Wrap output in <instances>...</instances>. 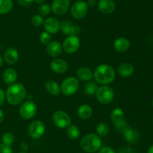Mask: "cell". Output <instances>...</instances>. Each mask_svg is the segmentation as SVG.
Segmentation results:
<instances>
[{"instance_id": "6da1fadb", "label": "cell", "mask_w": 153, "mask_h": 153, "mask_svg": "<svg viewBox=\"0 0 153 153\" xmlns=\"http://www.w3.org/2000/svg\"><path fill=\"white\" fill-rule=\"evenodd\" d=\"M116 77V72L111 66L108 64H101L96 67L93 73V78L97 83L108 85L112 83Z\"/></svg>"}, {"instance_id": "7a4b0ae2", "label": "cell", "mask_w": 153, "mask_h": 153, "mask_svg": "<svg viewBox=\"0 0 153 153\" xmlns=\"http://www.w3.org/2000/svg\"><path fill=\"white\" fill-rule=\"evenodd\" d=\"M27 91L22 84L13 83L9 85L5 93L6 100L11 105H17L26 97Z\"/></svg>"}, {"instance_id": "3957f363", "label": "cell", "mask_w": 153, "mask_h": 153, "mask_svg": "<svg viewBox=\"0 0 153 153\" xmlns=\"http://www.w3.org/2000/svg\"><path fill=\"white\" fill-rule=\"evenodd\" d=\"M80 146L84 151L87 152H95L100 150L102 146V140L98 134H85L80 141Z\"/></svg>"}, {"instance_id": "277c9868", "label": "cell", "mask_w": 153, "mask_h": 153, "mask_svg": "<svg viewBox=\"0 0 153 153\" xmlns=\"http://www.w3.org/2000/svg\"><path fill=\"white\" fill-rule=\"evenodd\" d=\"M79 80L76 77L70 76L64 79L61 85V92L66 97L73 96L79 91Z\"/></svg>"}, {"instance_id": "5b68a950", "label": "cell", "mask_w": 153, "mask_h": 153, "mask_svg": "<svg viewBox=\"0 0 153 153\" xmlns=\"http://www.w3.org/2000/svg\"><path fill=\"white\" fill-rule=\"evenodd\" d=\"M97 99L102 104H109L114 98V91L108 85H102L98 88L96 93Z\"/></svg>"}, {"instance_id": "8992f818", "label": "cell", "mask_w": 153, "mask_h": 153, "mask_svg": "<svg viewBox=\"0 0 153 153\" xmlns=\"http://www.w3.org/2000/svg\"><path fill=\"white\" fill-rule=\"evenodd\" d=\"M52 120L54 124L60 128H67L71 125L72 122L70 115L61 110H58L54 112L52 115Z\"/></svg>"}, {"instance_id": "52a82bcc", "label": "cell", "mask_w": 153, "mask_h": 153, "mask_svg": "<svg viewBox=\"0 0 153 153\" xmlns=\"http://www.w3.org/2000/svg\"><path fill=\"white\" fill-rule=\"evenodd\" d=\"M19 113L22 119H31L35 116L36 113H37V105L31 100L24 102L19 107Z\"/></svg>"}, {"instance_id": "ba28073f", "label": "cell", "mask_w": 153, "mask_h": 153, "mask_svg": "<svg viewBox=\"0 0 153 153\" xmlns=\"http://www.w3.org/2000/svg\"><path fill=\"white\" fill-rule=\"evenodd\" d=\"M80 46V39L77 36H67L63 42L62 49L66 53L73 54L79 50Z\"/></svg>"}, {"instance_id": "9c48e42d", "label": "cell", "mask_w": 153, "mask_h": 153, "mask_svg": "<svg viewBox=\"0 0 153 153\" xmlns=\"http://www.w3.org/2000/svg\"><path fill=\"white\" fill-rule=\"evenodd\" d=\"M88 11V6L83 0L76 1L71 7V14L75 19H81L85 17Z\"/></svg>"}, {"instance_id": "30bf717a", "label": "cell", "mask_w": 153, "mask_h": 153, "mask_svg": "<svg viewBox=\"0 0 153 153\" xmlns=\"http://www.w3.org/2000/svg\"><path fill=\"white\" fill-rule=\"evenodd\" d=\"M46 126L40 120H34L31 123L28 128V133L31 138L38 139L44 134Z\"/></svg>"}, {"instance_id": "8fae6325", "label": "cell", "mask_w": 153, "mask_h": 153, "mask_svg": "<svg viewBox=\"0 0 153 153\" xmlns=\"http://www.w3.org/2000/svg\"><path fill=\"white\" fill-rule=\"evenodd\" d=\"M61 30L63 34L67 36H77L80 34L81 27L79 25H76L71 21L67 19L64 20L61 23Z\"/></svg>"}, {"instance_id": "7c38bea8", "label": "cell", "mask_w": 153, "mask_h": 153, "mask_svg": "<svg viewBox=\"0 0 153 153\" xmlns=\"http://www.w3.org/2000/svg\"><path fill=\"white\" fill-rule=\"evenodd\" d=\"M70 4V0H54L51 7L55 14L61 16L68 11Z\"/></svg>"}, {"instance_id": "4fadbf2b", "label": "cell", "mask_w": 153, "mask_h": 153, "mask_svg": "<svg viewBox=\"0 0 153 153\" xmlns=\"http://www.w3.org/2000/svg\"><path fill=\"white\" fill-rule=\"evenodd\" d=\"M45 31L49 34H56L61 30V22L55 17H49L44 20L43 23Z\"/></svg>"}, {"instance_id": "5bb4252c", "label": "cell", "mask_w": 153, "mask_h": 153, "mask_svg": "<svg viewBox=\"0 0 153 153\" xmlns=\"http://www.w3.org/2000/svg\"><path fill=\"white\" fill-rule=\"evenodd\" d=\"M49 67L53 73H58V74H62L68 70L67 62L61 58H56V59L52 60Z\"/></svg>"}, {"instance_id": "9a60e30c", "label": "cell", "mask_w": 153, "mask_h": 153, "mask_svg": "<svg viewBox=\"0 0 153 153\" xmlns=\"http://www.w3.org/2000/svg\"><path fill=\"white\" fill-rule=\"evenodd\" d=\"M97 7L101 13L110 14L115 10L116 4L113 0H100L97 2Z\"/></svg>"}, {"instance_id": "2e32d148", "label": "cell", "mask_w": 153, "mask_h": 153, "mask_svg": "<svg viewBox=\"0 0 153 153\" xmlns=\"http://www.w3.org/2000/svg\"><path fill=\"white\" fill-rule=\"evenodd\" d=\"M131 43L130 41L126 37H119L117 38L114 42V49L119 53H123L129 49Z\"/></svg>"}, {"instance_id": "e0dca14e", "label": "cell", "mask_w": 153, "mask_h": 153, "mask_svg": "<svg viewBox=\"0 0 153 153\" xmlns=\"http://www.w3.org/2000/svg\"><path fill=\"white\" fill-rule=\"evenodd\" d=\"M62 45L57 40H52L46 46V52L50 56L57 58L62 52Z\"/></svg>"}, {"instance_id": "ac0fdd59", "label": "cell", "mask_w": 153, "mask_h": 153, "mask_svg": "<svg viewBox=\"0 0 153 153\" xmlns=\"http://www.w3.org/2000/svg\"><path fill=\"white\" fill-rule=\"evenodd\" d=\"M122 134H123L125 139L128 143H135L138 141L139 138H140V134L138 131L130 127L129 126H128L125 128Z\"/></svg>"}, {"instance_id": "d6986e66", "label": "cell", "mask_w": 153, "mask_h": 153, "mask_svg": "<svg viewBox=\"0 0 153 153\" xmlns=\"http://www.w3.org/2000/svg\"><path fill=\"white\" fill-rule=\"evenodd\" d=\"M3 59L8 64H16L19 59L18 51L13 47L7 48L4 53V58Z\"/></svg>"}, {"instance_id": "ffe728a7", "label": "cell", "mask_w": 153, "mask_h": 153, "mask_svg": "<svg viewBox=\"0 0 153 153\" xmlns=\"http://www.w3.org/2000/svg\"><path fill=\"white\" fill-rule=\"evenodd\" d=\"M118 73L122 77L128 78L133 75L134 72V68L133 65L130 63L124 62L119 65L117 68Z\"/></svg>"}, {"instance_id": "44dd1931", "label": "cell", "mask_w": 153, "mask_h": 153, "mask_svg": "<svg viewBox=\"0 0 153 153\" xmlns=\"http://www.w3.org/2000/svg\"><path fill=\"white\" fill-rule=\"evenodd\" d=\"M17 76L18 74L16 70H14L13 68H8L4 70V72L3 73L2 79L4 83L10 85L12 84L15 83V82L17 79Z\"/></svg>"}, {"instance_id": "7402d4cb", "label": "cell", "mask_w": 153, "mask_h": 153, "mask_svg": "<svg viewBox=\"0 0 153 153\" xmlns=\"http://www.w3.org/2000/svg\"><path fill=\"white\" fill-rule=\"evenodd\" d=\"M78 116L82 120H88L92 116L93 109L91 105L88 104H83L80 105L77 111Z\"/></svg>"}, {"instance_id": "603a6c76", "label": "cell", "mask_w": 153, "mask_h": 153, "mask_svg": "<svg viewBox=\"0 0 153 153\" xmlns=\"http://www.w3.org/2000/svg\"><path fill=\"white\" fill-rule=\"evenodd\" d=\"M78 79L83 82H89L93 78V72L90 68L87 67H82L77 70Z\"/></svg>"}, {"instance_id": "cb8c5ba5", "label": "cell", "mask_w": 153, "mask_h": 153, "mask_svg": "<svg viewBox=\"0 0 153 153\" xmlns=\"http://www.w3.org/2000/svg\"><path fill=\"white\" fill-rule=\"evenodd\" d=\"M45 89L52 96H58L61 93V87L55 81H48L45 84Z\"/></svg>"}, {"instance_id": "d4e9b609", "label": "cell", "mask_w": 153, "mask_h": 153, "mask_svg": "<svg viewBox=\"0 0 153 153\" xmlns=\"http://www.w3.org/2000/svg\"><path fill=\"white\" fill-rule=\"evenodd\" d=\"M12 0H0V14H6L13 8Z\"/></svg>"}, {"instance_id": "484cf974", "label": "cell", "mask_w": 153, "mask_h": 153, "mask_svg": "<svg viewBox=\"0 0 153 153\" xmlns=\"http://www.w3.org/2000/svg\"><path fill=\"white\" fill-rule=\"evenodd\" d=\"M67 134L69 138L76 140V139L79 138V137L80 136V129L76 126L70 125V126L67 127Z\"/></svg>"}, {"instance_id": "4316f807", "label": "cell", "mask_w": 153, "mask_h": 153, "mask_svg": "<svg viewBox=\"0 0 153 153\" xmlns=\"http://www.w3.org/2000/svg\"><path fill=\"white\" fill-rule=\"evenodd\" d=\"M97 89H98V85L95 81H89L85 86V94L89 96H93L96 94Z\"/></svg>"}, {"instance_id": "83f0119b", "label": "cell", "mask_w": 153, "mask_h": 153, "mask_svg": "<svg viewBox=\"0 0 153 153\" xmlns=\"http://www.w3.org/2000/svg\"><path fill=\"white\" fill-rule=\"evenodd\" d=\"M124 119V112L120 108H116L114 109L113 111L111 113V120L112 122L114 123L118 122V121H120Z\"/></svg>"}, {"instance_id": "f1b7e54d", "label": "cell", "mask_w": 153, "mask_h": 153, "mask_svg": "<svg viewBox=\"0 0 153 153\" xmlns=\"http://www.w3.org/2000/svg\"><path fill=\"white\" fill-rule=\"evenodd\" d=\"M110 131V127L105 123H101L97 127V132L100 137H105Z\"/></svg>"}, {"instance_id": "f546056e", "label": "cell", "mask_w": 153, "mask_h": 153, "mask_svg": "<svg viewBox=\"0 0 153 153\" xmlns=\"http://www.w3.org/2000/svg\"><path fill=\"white\" fill-rule=\"evenodd\" d=\"M14 135L10 132L4 133L1 137V141L3 144L6 145L7 146H11L13 143H14Z\"/></svg>"}, {"instance_id": "4dcf8cb0", "label": "cell", "mask_w": 153, "mask_h": 153, "mask_svg": "<svg viewBox=\"0 0 153 153\" xmlns=\"http://www.w3.org/2000/svg\"><path fill=\"white\" fill-rule=\"evenodd\" d=\"M114 128L117 132L123 133V131L125 130V128L128 126V123L125 120H122L120 121L114 123Z\"/></svg>"}, {"instance_id": "1f68e13d", "label": "cell", "mask_w": 153, "mask_h": 153, "mask_svg": "<svg viewBox=\"0 0 153 153\" xmlns=\"http://www.w3.org/2000/svg\"><path fill=\"white\" fill-rule=\"evenodd\" d=\"M31 23L34 26H41L44 23V19H43V16L40 14H35L32 16L31 17Z\"/></svg>"}, {"instance_id": "d6a6232c", "label": "cell", "mask_w": 153, "mask_h": 153, "mask_svg": "<svg viewBox=\"0 0 153 153\" xmlns=\"http://www.w3.org/2000/svg\"><path fill=\"white\" fill-rule=\"evenodd\" d=\"M40 43H43L45 46H47L51 41H52V37H51L50 34L47 33L46 31H43L40 34Z\"/></svg>"}, {"instance_id": "836d02e7", "label": "cell", "mask_w": 153, "mask_h": 153, "mask_svg": "<svg viewBox=\"0 0 153 153\" xmlns=\"http://www.w3.org/2000/svg\"><path fill=\"white\" fill-rule=\"evenodd\" d=\"M52 10V7L49 4H42L39 6L38 7V12L40 13V15L41 16H46L48 15Z\"/></svg>"}, {"instance_id": "e575fe53", "label": "cell", "mask_w": 153, "mask_h": 153, "mask_svg": "<svg viewBox=\"0 0 153 153\" xmlns=\"http://www.w3.org/2000/svg\"><path fill=\"white\" fill-rule=\"evenodd\" d=\"M0 153H13V150L10 146H7L1 143H0Z\"/></svg>"}, {"instance_id": "d590c367", "label": "cell", "mask_w": 153, "mask_h": 153, "mask_svg": "<svg viewBox=\"0 0 153 153\" xmlns=\"http://www.w3.org/2000/svg\"><path fill=\"white\" fill-rule=\"evenodd\" d=\"M18 4L22 7H28L31 6L34 2V0H16Z\"/></svg>"}, {"instance_id": "8d00e7d4", "label": "cell", "mask_w": 153, "mask_h": 153, "mask_svg": "<svg viewBox=\"0 0 153 153\" xmlns=\"http://www.w3.org/2000/svg\"><path fill=\"white\" fill-rule=\"evenodd\" d=\"M98 153H116L114 149L113 148L110 147V146H105V147L102 148Z\"/></svg>"}, {"instance_id": "74e56055", "label": "cell", "mask_w": 153, "mask_h": 153, "mask_svg": "<svg viewBox=\"0 0 153 153\" xmlns=\"http://www.w3.org/2000/svg\"><path fill=\"white\" fill-rule=\"evenodd\" d=\"M5 100H6L5 93H4V91H3L1 88H0V107L4 104Z\"/></svg>"}, {"instance_id": "f35d334b", "label": "cell", "mask_w": 153, "mask_h": 153, "mask_svg": "<svg viewBox=\"0 0 153 153\" xmlns=\"http://www.w3.org/2000/svg\"><path fill=\"white\" fill-rule=\"evenodd\" d=\"M118 153H135L131 149L129 148H123L118 152Z\"/></svg>"}, {"instance_id": "ab89813d", "label": "cell", "mask_w": 153, "mask_h": 153, "mask_svg": "<svg viewBox=\"0 0 153 153\" xmlns=\"http://www.w3.org/2000/svg\"><path fill=\"white\" fill-rule=\"evenodd\" d=\"M19 149H21L22 152H25L28 149V145L27 143H22L19 146Z\"/></svg>"}, {"instance_id": "60d3db41", "label": "cell", "mask_w": 153, "mask_h": 153, "mask_svg": "<svg viewBox=\"0 0 153 153\" xmlns=\"http://www.w3.org/2000/svg\"><path fill=\"white\" fill-rule=\"evenodd\" d=\"M87 4H88V7H94V6L97 5V0H88V1H87Z\"/></svg>"}, {"instance_id": "b9f144b4", "label": "cell", "mask_w": 153, "mask_h": 153, "mask_svg": "<svg viewBox=\"0 0 153 153\" xmlns=\"http://www.w3.org/2000/svg\"><path fill=\"white\" fill-rule=\"evenodd\" d=\"M4 120V112H3V111L0 109V123L3 122Z\"/></svg>"}, {"instance_id": "7bdbcfd3", "label": "cell", "mask_w": 153, "mask_h": 153, "mask_svg": "<svg viewBox=\"0 0 153 153\" xmlns=\"http://www.w3.org/2000/svg\"><path fill=\"white\" fill-rule=\"evenodd\" d=\"M34 1H35V2L38 4H43V2L45 1V0H34Z\"/></svg>"}, {"instance_id": "ee69618b", "label": "cell", "mask_w": 153, "mask_h": 153, "mask_svg": "<svg viewBox=\"0 0 153 153\" xmlns=\"http://www.w3.org/2000/svg\"><path fill=\"white\" fill-rule=\"evenodd\" d=\"M3 62H4V59H3V58L0 56V67H2Z\"/></svg>"}, {"instance_id": "f6af8a7d", "label": "cell", "mask_w": 153, "mask_h": 153, "mask_svg": "<svg viewBox=\"0 0 153 153\" xmlns=\"http://www.w3.org/2000/svg\"><path fill=\"white\" fill-rule=\"evenodd\" d=\"M148 153H153V145L149 147V149H148Z\"/></svg>"}, {"instance_id": "bcb514c9", "label": "cell", "mask_w": 153, "mask_h": 153, "mask_svg": "<svg viewBox=\"0 0 153 153\" xmlns=\"http://www.w3.org/2000/svg\"><path fill=\"white\" fill-rule=\"evenodd\" d=\"M19 153H27V152H19Z\"/></svg>"}, {"instance_id": "7dc6e473", "label": "cell", "mask_w": 153, "mask_h": 153, "mask_svg": "<svg viewBox=\"0 0 153 153\" xmlns=\"http://www.w3.org/2000/svg\"><path fill=\"white\" fill-rule=\"evenodd\" d=\"M152 106H153V100H152Z\"/></svg>"}]
</instances>
